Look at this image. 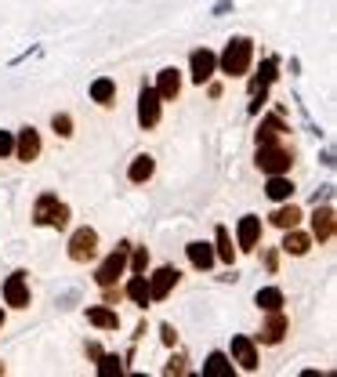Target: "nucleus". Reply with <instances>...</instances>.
<instances>
[{"instance_id": "obj_6", "label": "nucleus", "mask_w": 337, "mask_h": 377, "mask_svg": "<svg viewBox=\"0 0 337 377\" xmlns=\"http://www.w3.org/2000/svg\"><path fill=\"white\" fill-rule=\"evenodd\" d=\"M160 95H156V88H149V83H145V88L138 91V123L142 128H156L160 123Z\"/></svg>"}, {"instance_id": "obj_24", "label": "nucleus", "mask_w": 337, "mask_h": 377, "mask_svg": "<svg viewBox=\"0 0 337 377\" xmlns=\"http://www.w3.org/2000/svg\"><path fill=\"white\" fill-rule=\"evenodd\" d=\"M298 221H301V207H294V203L280 207V211L272 214V225H280V228H298Z\"/></svg>"}, {"instance_id": "obj_30", "label": "nucleus", "mask_w": 337, "mask_h": 377, "mask_svg": "<svg viewBox=\"0 0 337 377\" xmlns=\"http://www.w3.org/2000/svg\"><path fill=\"white\" fill-rule=\"evenodd\" d=\"M145 265H149V250H145V247H138V250H135V258H131L135 276H145Z\"/></svg>"}, {"instance_id": "obj_20", "label": "nucleus", "mask_w": 337, "mask_h": 377, "mask_svg": "<svg viewBox=\"0 0 337 377\" xmlns=\"http://www.w3.org/2000/svg\"><path fill=\"white\" fill-rule=\"evenodd\" d=\"M113 98H116V83L109 76H98L91 83V102H98V106H113Z\"/></svg>"}, {"instance_id": "obj_5", "label": "nucleus", "mask_w": 337, "mask_h": 377, "mask_svg": "<svg viewBox=\"0 0 337 377\" xmlns=\"http://www.w3.org/2000/svg\"><path fill=\"white\" fill-rule=\"evenodd\" d=\"M95 254H98V233H95V228H88V225L76 228L73 240H69V258L83 265V261H91Z\"/></svg>"}, {"instance_id": "obj_2", "label": "nucleus", "mask_w": 337, "mask_h": 377, "mask_svg": "<svg viewBox=\"0 0 337 377\" xmlns=\"http://www.w3.org/2000/svg\"><path fill=\"white\" fill-rule=\"evenodd\" d=\"M33 221H36V225H51V228H66V225H69V207L58 203L55 193H44V196L36 200Z\"/></svg>"}, {"instance_id": "obj_34", "label": "nucleus", "mask_w": 337, "mask_h": 377, "mask_svg": "<svg viewBox=\"0 0 337 377\" xmlns=\"http://www.w3.org/2000/svg\"><path fill=\"white\" fill-rule=\"evenodd\" d=\"M185 366H181V359H171V366H167V373H181Z\"/></svg>"}, {"instance_id": "obj_17", "label": "nucleus", "mask_w": 337, "mask_h": 377, "mask_svg": "<svg viewBox=\"0 0 337 377\" xmlns=\"http://www.w3.org/2000/svg\"><path fill=\"white\" fill-rule=\"evenodd\" d=\"M265 193L268 200H276V203H287L294 196V181L287 174H268V185H265Z\"/></svg>"}, {"instance_id": "obj_4", "label": "nucleus", "mask_w": 337, "mask_h": 377, "mask_svg": "<svg viewBox=\"0 0 337 377\" xmlns=\"http://www.w3.org/2000/svg\"><path fill=\"white\" fill-rule=\"evenodd\" d=\"M290 153L283 149V145L276 142V145H258V167L265 174H287L290 171Z\"/></svg>"}, {"instance_id": "obj_3", "label": "nucleus", "mask_w": 337, "mask_h": 377, "mask_svg": "<svg viewBox=\"0 0 337 377\" xmlns=\"http://www.w3.org/2000/svg\"><path fill=\"white\" fill-rule=\"evenodd\" d=\"M128 254H131V243H120V247L113 250V254L98 265V272H95L98 287H113V283L123 276V268H128Z\"/></svg>"}, {"instance_id": "obj_21", "label": "nucleus", "mask_w": 337, "mask_h": 377, "mask_svg": "<svg viewBox=\"0 0 337 377\" xmlns=\"http://www.w3.org/2000/svg\"><path fill=\"white\" fill-rule=\"evenodd\" d=\"M283 131H287L283 123H280L276 116H268V120H261V128H258L254 138H258V145H276V142L283 138Z\"/></svg>"}, {"instance_id": "obj_33", "label": "nucleus", "mask_w": 337, "mask_h": 377, "mask_svg": "<svg viewBox=\"0 0 337 377\" xmlns=\"http://www.w3.org/2000/svg\"><path fill=\"white\" fill-rule=\"evenodd\" d=\"M160 338H163V345H174V341H178V334H174V327H171V323H163V327H160Z\"/></svg>"}, {"instance_id": "obj_35", "label": "nucleus", "mask_w": 337, "mask_h": 377, "mask_svg": "<svg viewBox=\"0 0 337 377\" xmlns=\"http://www.w3.org/2000/svg\"><path fill=\"white\" fill-rule=\"evenodd\" d=\"M0 327H4V308H0Z\"/></svg>"}, {"instance_id": "obj_1", "label": "nucleus", "mask_w": 337, "mask_h": 377, "mask_svg": "<svg viewBox=\"0 0 337 377\" xmlns=\"http://www.w3.org/2000/svg\"><path fill=\"white\" fill-rule=\"evenodd\" d=\"M250 58H254V44H250L247 36H236V40H228V48L218 58V66H221L225 76H243L250 69Z\"/></svg>"}, {"instance_id": "obj_28", "label": "nucleus", "mask_w": 337, "mask_h": 377, "mask_svg": "<svg viewBox=\"0 0 337 377\" xmlns=\"http://www.w3.org/2000/svg\"><path fill=\"white\" fill-rule=\"evenodd\" d=\"M120 373H123V366L116 355H98V377H120Z\"/></svg>"}, {"instance_id": "obj_23", "label": "nucleus", "mask_w": 337, "mask_h": 377, "mask_svg": "<svg viewBox=\"0 0 337 377\" xmlns=\"http://www.w3.org/2000/svg\"><path fill=\"white\" fill-rule=\"evenodd\" d=\"M308 247H312V240L305 233H298V228H287V236H283V250H287V254L301 258V254H308Z\"/></svg>"}, {"instance_id": "obj_19", "label": "nucleus", "mask_w": 337, "mask_h": 377, "mask_svg": "<svg viewBox=\"0 0 337 377\" xmlns=\"http://www.w3.org/2000/svg\"><path fill=\"white\" fill-rule=\"evenodd\" d=\"M188 261H193V268L207 272L210 265H214V250H210V243H188Z\"/></svg>"}, {"instance_id": "obj_16", "label": "nucleus", "mask_w": 337, "mask_h": 377, "mask_svg": "<svg viewBox=\"0 0 337 377\" xmlns=\"http://www.w3.org/2000/svg\"><path fill=\"white\" fill-rule=\"evenodd\" d=\"M153 171H156V160H153L149 153H142V156H135V160H131L128 178H131L135 185H142V181H149V178H153Z\"/></svg>"}, {"instance_id": "obj_32", "label": "nucleus", "mask_w": 337, "mask_h": 377, "mask_svg": "<svg viewBox=\"0 0 337 377\" xmlns=\"http://www.w3.org/2000/svg\"><path fill=\"white\" fill-rule=\"evenodd\" d=\"M268 80H276V62H272V58H268L265 66H261V88H265Z\"/></svg>"}, {"instance_id": "obj_26", "label": "nucleus", "mask_w": 337, "mask_h": 377, "mask_svg": "<svg viewBox=\"0 0 337 377\" xmlns=\"http://www.w3.org/2000/svg\"><path fill=\"white\" fill-rule=\"evenodd\" d=\"M128 298L138 301V305H149V280H145V276H131V283H128Z\"/></svg>"}, {"instance_id": "obj_8", "label": "nucleus", "mask_w": 337, "mask_h": 377, "mask_svg": "<svg viewBox=\"0 0 337 377\" xmlns=\"http://www.w3.org/2000/svg\"><path fill=\"white\" fill-rule=\"evenodd\" d=\"M4 301L11 308H29V283H26V272H11L8 283H4Z\"/></svg>"}, {"instance_id": "obj_25", "label": "nucleus", "mask_w": 337, "mask_h": 377, "mask_svg": "<svg viewBox=\"0 0 337 377\" xmlns=\"http://www.w3.org/2000/svg\"><path fill=\"white\" fill-rule=\"evenodd\" d=\"M258 308H265V312H276V308H283V290L280 287H265V290H258Z\"/></svg>"}, {"instance_id": "obj_22", "label": "nucleus", "mask_w": 337, "mask_h": 377, "mask_svg": "<svg viewBox=\"0 0 337 377\" xmlns=\"http://www.w3.org/2000/svg\"><path fill=\"white\" fill-rule=\"evenodd\" d=\"M88 320L98 327V330H116L120 327V316L113 308H105V305H95V308H88Z\"/></svg>"}, {"instance_id": "obj_31", "label": "nucleus", "mask_w": 337, "mask_h": 377, "mask_svg": "<svg viewBox=\"0 0 337 377\" xmlns=\"http://www.w3.org/2000/svg\"><path fill=\"white\" fill-rule=\"evenodd\" d=\"M15 153V138L8 131H0V156H11Z\"/></svg>"}, {"instance_id": "obj_7", "label": "nucleus", "mask_w": 337, "mask_h": 377, "mask_svg": "<svg viewBox=\"0 0 337 377\" xmlns=\"http://www.w3.org/2000/svg\"><path fill=\"white\" fill-rule=\"evenodd\" d=\"M178 276H181V272H178V268H171V265L156 268V272H153V280H149V301H163V298L174 290Z\"/></svg>"}, {"instance_id": "obj_27", "label": "nucleus", "mask_w": 337, "mask_h": 377, "mask_svg": "<svg viewBox=\"0 0 337 377\" xmlns=\"http://www.w3.org/2000/svg\"><path fill=\"white\" fill-rule=\"evenodd\" d=\"M214 254H218L225 265H233V261H236V247H233V240H228L225 228H218V250H214Z\"/></svg>"}, {"instance_id": "obj_10", "label": "nucleus", "mask_w": 337, "mask_h": 377, "mask_svg": "<svg viewBox=\"0 0 337 377\" xmlns=\"http://www.w3.org/2000/svg\"><path fill=\"white\" fill-rule=\"evenodd\" d=\"M193 83H207L210 76H214V69H218V55L214 51H207V48H200V51H193Z\"/></svg>"}, {"instance_id": "obj_15", "label": "nucleus", "mask_w": 337, "mask_h": 377, "mask_svg": "<svg viewBox=\"0 0 337 377\" xmlns=\"http://www.w3.org/2000/svg\"><path fill=\"white\" fill-rule=\"evenodd\" d=\"M156 95H160V102H174V98L181 95V73H178L174 66L160 73V83H156Z\"/></svg>"}, {"instance_id": "obj_18", "label": "nucleus", "mask_w": 337, "mask_h": 377, "mask_svg": "<svg viewBox=\"0 0 337 377\" xmlns=\"http://www.w3.org/2000/svg\"><path fill=\"white\" fill-rule=\"evenodd\" d=\"M203 373L207 377H233V363H228L225 352H210L207 363H203Z\"/></svg>"}, {"instance_id": "obj_13", "label": "nucleus", "mask_w": 337, "mask_h": 377, "mask_svg": "<svg viewBox=\"0 0 337 377\" xmlns=\"http://www.w3.org/2000/svg\"><path fill=\"white\" fill-rule=\"evenodd\" d=\"M312 236L326 243L333 236V207H319L315 203V214H312Z\"/></svg>"}, {"instance_id": "obj_11", "label": "nucleus", "mask_w": 337, "mask_h": 377, "mask_svg": "<svg viewBox=\"0 0 337 377\" xmlns=\"http://www.w3.org/2000/svg\"><path fill=\"white\" fill-rule=\"evenodd\" d=\"M15 156L22 160V163H33V160L40 156V135H36L33 128H22V131H18V138H15Z\"/></svg>"}, {"instance_id": "obj_9", "label": "nucleus", "mask_w": 337, "mask_h": 377, "mask_svg": "<svg viewBox=\"0 0 337 377\" xmlns=\"http://www.w3.org/2000/svg\"><path fill=\"white\" fill-rule=\"evenodd\" d=\"M233 359L240 363V370L254 373L258 370V348H254V341L243 338V334H236V338H233Z\"/></svg>"}, {"instance_id": "obj_29", "label": "nucleus", "mask_w": 337, "mask_h": 377, "mask_svg": "<svg viewBox=\"0 0 337 377\" xmlns=\"http://www.w3.org/2000/svg\"><path fill=\"white\" fill-rule=\"evenodd\" d=\"M51 128H55V135H62V138H69V135H73V120H69V113H55V120H51Z\"/></svg>"}, {"instance_id": "obj_14", "label": "nucleus", "mask_w": 337, "mask_h": 377, "mask_svg": "<svg viewBox=\"0 0 337 377\" xmlns=\"http://www.w3.org/2000/svg\"><path fill=\"white\" fill-rule=\"evenodd\" d=\"M283 334H287V316H283V308L268 312V323L261 327L258 338H261L265 345H280V341H283Z\"/></svg>"}, {"instance_id": "obj_12", "label": "nucleus", "mask_w": 337, "mask_h": 377, "mask_svg": "<svg viewBox=\"0 0 337 377\" xmlns=\"http://www.w3.org/2000/svg\"><path fill=\"white\" fill-rule=\"evenodd\" d=\"M236 240H240V250H254L258 240H261V218L247 214V218L240 221V228H236Z\"/></svg>"}]
</instances>
